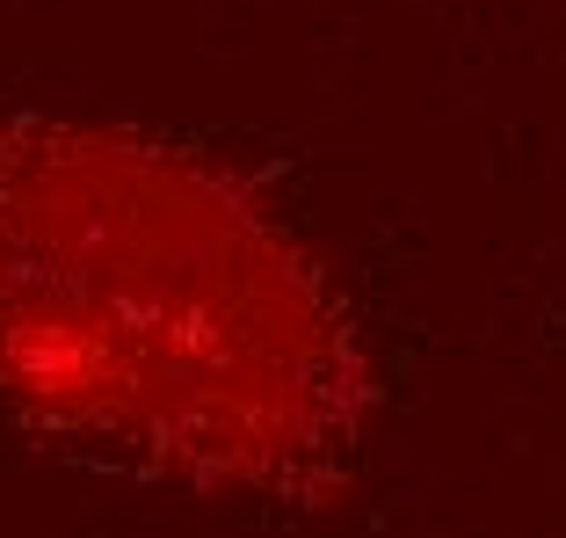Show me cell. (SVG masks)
I'll list each match as a JSON object with an SVG mask.
<instances>
[{
	"mask_svg": "<svg viewBox=\"0 0 566 538\" xmlns=\"http://www.w3.org/2000/svg\"><path fill=\"white\" fill-rule=\"evenodd\" d=\"M0 393L203 495L313 503L370 364L319 255L218 161L109 124H0Z\"/></svg>",
	"mask_w": 566,
	"mask_h": 538,
	"instance_id": "obj_1",
	"label": "cell"
}]
</instances>
